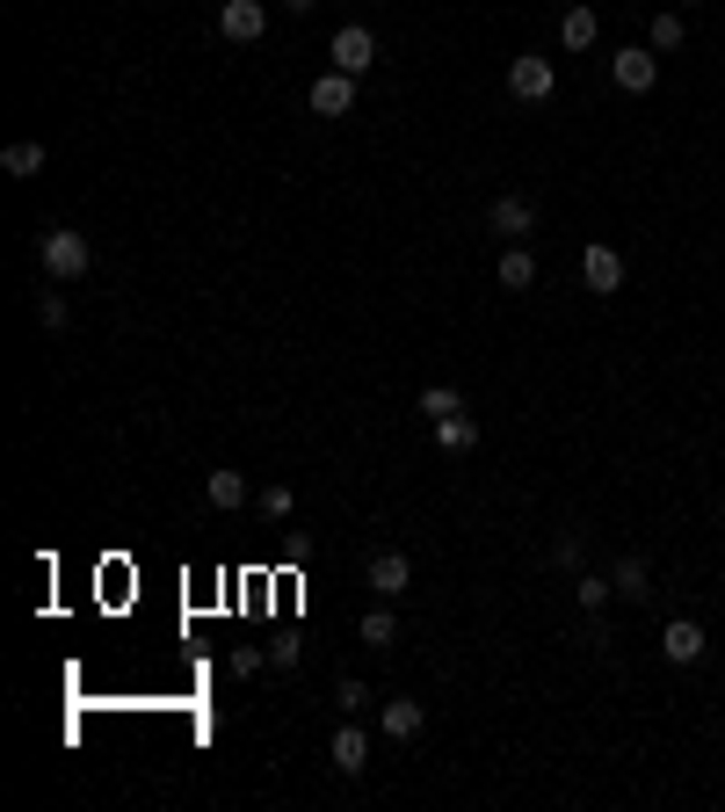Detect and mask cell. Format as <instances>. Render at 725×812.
<instances>
[{"label": "cell", "instance_id": "cell-1", "mask_svg": "<svg viewBox=\"0 0 725 812\" xmlns=\"http://www.w3.org/2000/svg\"><path fill=\"white\" fill-rule=\"evenodd\" d=\"M36 261H44V277L80 283L87 269H95V247H87V232H73V225H44V232H36Z\"/></svg>", "mask_w": 725, "mask_h": 812}, {"label": "cell", "instance_id": "cell-2", "mask_svg": "<svg viewBox=\"0 0 725 812\" xmlns=\"http://www.w3.org/2000/svg\"><path fill=\"white\" fill-rule=\"evenodd\" d=\"M609 80H617L624 95H646V87L660 80V52L653 44H624V52L609 58Z\"/></svg>", "mask_w": 725, "mask_h": 812}, {"label": "cell", "instance_id": "cell-3", "mask_svg": "<svg viewBox=\"0 0 725 812\" xmlns=\"http://www.w3.org/2000/svg\"><path fill=\"white\" fill-rule=\"evenodd\" d=\"M362 588H370V595H392V603H399V595L414 588V566H407V552H370V559H362Z\"/></svg>", "mask_w": 725, "mask_h": 812}, {"label": "cell", "instance_id": "cell-4", "mask_svg": "<svg viewBox=\"0 0 725 812\" xmlns=\"http://www.w3.org/2000/svg\"><path fill=\"white\" fill-rule=\"evenodd\" d=\"M552 58H537V52H522V58H508V95H516V102H544V95H552Z\"/></svg>", "mask_w": 725, "mask_h": 812}, {"label": "cell", "instance_id": "cell-5", "mask_svg": "<svg viewBox=\"0 0 725 812\" xmlns=\"http://www.w3.org/2000/svg\"><path fill=\"white\" fill-rule=\"evenodd\" d=\"M269 30V8L261 0H218V36L225 44H255Z\"/></svg>", "mask_w": 725, "mask_h": 812}, {"label": "cell", "instance_id": "cell-6", "mask_svg": "<svg viewBox=\"0 0 725 812\" xmlns=\"http://www.w3.org/2000/svg\"><path fill=\"white\" fill-rule=\"evenodd\" d=\"M370 66H378V36L362 30V22L334 30V73H370Z\"/></svg>", "mask_w": 725, "mask_h": 812}, {"label": "cell", "instance_id": "cell-7", "mask_svg": "<svg viewBox=\"0 0 725 812\" xmlns=\"http://www.w3.org/2000/svg\"><path fill=\"white\" fill-rule=\"evenodd\" d=\"M356 109V73H320L312 80V117H348Z\"/></svg>", "mask_w": 725, "mask_h": 812}, {"label": "cell", "instance_id": "cell-8", "mask_svg": "<svg viewBox=\"0 0 725 812\" xmlns=\"http://www.w3.org/2000/svg\"><path fill=\"white\" fill-rule=\"evenodd\" d=\"M421 726H429V711H421L414 696H385V711H378L385 740H421Z\"/></svg>", "mask_w": 725, "mask_h": 812}, {"label": "cell", "instance_id": "cell-9", "mask_svg": "<svg viewBox=\"0 0 725 812\" xmlns=\"http://www.w3.org/2000/svg\"><path fill=\"white\" fill-rule=\"evenodd\" d=\"M581 277H587V291H603V297H609V291H624V255L595 240V247L581 255Z\"/></svg>", "mask_w": 725, "mask_h": 812}, {"label": "cell", "instance_id": "cell-10", "mask_svg": "<svg viewBox=\"0 0 725 812\" xmlns=\"http://www.w3.org/2000/svg\"><path fill=\"white\" fill-rule=\"evenodd\" d=\"M660 653L674 660V668H696L704 660V624H690V617H674L668 631H660Z\"/></svg>", "mask_w": 725, "mask_h": 812}, {"label": "cell", "instance_id": "cell-11", "mask_svg": "<svg viewBox=\"0 0 725 812\" xmlns=\"http://www.w3.org/2000/svg\"><path fill=\"white\" fill-rule=\"evenodd\" d=\"M486 218H494V232H508V240H522V232H530L537 225V204L522 190H508V196H494V210H486Z\"/></svg>", "mask_w": 725, "mask_h": 812}, {"label": "cell", "instance_id": "cell-12", "mask_svg": "<svg viewBox=\"0 0 725 812\" xmlns=\"http://www.w3.org/2000/svg\"><path fill=\"white\" fill-rule=\"evenodd\" d=\"M429 429H435V450H443V457H465V450H479V421H472V414L429 421Z\"/></svg>", "mask_w": 725, "mask_h": 812}, {"label": "cell", "instance_id": "cell-13", "mask_svg": "<svg viewBox=\"0 0 725 812\" xmlns=\"http://www.w3.org/2000/svg\"><path fill=\"white\" fill-rule=\"evenodd\" d=\"M494 277H501V291H530V283H537L530 247H516V240H508V247H501V261H494Z\"/></svg>", "mask_w": 725, "mask_h": 812}, {"label": "cell", "instance_id": "cell-14", "mask_svg": "<svg viewBox=\"0 0 725 812\" xmlns=\"http://www.w3.org/2000/svg\"><path fill=\"white\" fill-rule=\"evenodd\" d=\"M559 36H566V52H587V44L603 36V15H595V8H566V15H559Z\"/></svg>", "mask_w": 725, "mask_h": 812}, {"label": "cell", "instance_id": "cell-15", "mask_svg": "<svg viewBox=\"0 0 725 812\" xmlns=\"http://www.w3.org/2000/svg\"><path fill=\"white\" fill-rule=\"evenodd\" d=\"M204 501L218 508V516H225V508H240V501H247V479H240V472H232V465H218V472H210V479H204Z\"/></svg>", "mask_w": 725, "mask_h": 812}, {"label": "cell", "instance_id": "cell-16", "mask_svg": "<svg viewBox=\"0 0 725 812\" xmlns=\"http://www.w3.org/2000/svg\"><path fill=\"white\" fill-rule=\"evenodd\" d=\"M327 755H334V769H342V777H362V761H370V740H362L356 726H342V733H334V747H327Z\"/></svg>", "mask_w": 725, "mask_h": 812}, {"label": "cell", "instance_id": "cell-17", "mask_svg": "<svg viewBox=\"0 0 725 812\" xmlns=\"http://www.w3.org/2000/svg\"><path fill=\"white\" fill-rule=\"evenodd\" d=\"M0 174H15V182H30V174H44V139H15L8 153H0Z\"/></svg>", "mask_w": 725, "mask_h": 812}, {"label": "cell", "instance_id": "cell-18", "mask_svg": "<svg viewBox=\"0 0 725 812\" xmlns=\"http://www.w3.org/2000/svg\"><path fill=\"white\" fill-rule=\"evenodd\" d=\"M609 581H617L624 603H646V595H653V573H646V559H617V573H609Z\"/></svg>", "mask_w": 725, "mask_h": 812}, {"label": "cell", "instance_id": "cell-19", "mask_svg": "<svg viewBox=\"0 0 725 812\" xmlns=\"http://www.w3.org/2000/svg\"><path fill=\"white\" fill-rule=\"evenodd\" d=\"M414 407H421V414H429V421H450V414H465V399L450 392V385H429V392H421Z\"/></svg>", "mask_w": 725, "mask_h": 812}, {"label": "cell", "instance_id": "cell-20", "mask_svg": "<svg viewBox=\"0 0 725 812\" xmlns=\"http://www.w3.org/2000/svg\"><path fill=\"white\" fill-rule=\"evenodd\" d=\"M392 639H399L392 609H370V617H362V646H378V653H392Z\"/></svg>", "mask_w": 725, "mask_h": 812}, {"label": "cell", "instance_id": "cell-21", "mask_svg": "<svg viewBox=\"0 0 725 812\" xmlns=\"http://www.w3.org/2000/svg\"><path fill=\"white\" fill-rule=\"evenodd\" d=\"M609 595H617V581H603V573H581V581H573V603L581 609H603Z\"/></svg>", "mask_w": 725, "mask_h": 812}, {"label": "cell", "instance_id": "cell-22", "mask_svg": "<svg viewBox=\"0 0 725 812\" xmlns=\"http://www.w3.org/2000/svg\"><path fill=\"white\" fill-rule=\"evenodd\" d=\"M646 44H653V52H674V44H682V15H674V8H660L653 30H646Z\"/></svg>", "mask_w": 725, "mask_h": 812}, {"label": "cell", "instance_id": "cell-23", "mask_svg": "<svg viewBox=\"0 0 725 812\" xmlns=\"http://www.w3.org/2000/svg\"><path fill=\"white\" fill-rule=\"evenodd\" d=\"M36 327H66V297H58V291H36Z\"/></svg>", "mask_w": 725, "mask_h": 812}, {"label": "cell", "instance_id": "cell-24", "mask_svg": "<svg viewBox=\"0 0 725 812\" xmlns=\"http://www.w3.org/2000/svg\"><path fill=\"white\" fill-rule=\"evenodd\" d=\"M291 508H297V494H291V486H261V516H269V522H283Z\"/></svg>", "mask_w": 725, "mask_h": 812}, {"label": "cell", "instance_id": "cell-25", "mask_svg": "<svg viewBox=\"0 0 725 812\" xmlns=\"http://www.w3.org/2000/svg\"><path fill=\"white\" fill-rule=\"evenodd\" d=\"M552 559H559L566 573H581V559H587V552H581V537H573V530H559V537H552Z\"/></svg>", "mask_w": 725, "mask_h": 812}, {"label": "cell", "instance_id": "cell-26", "mask_svg": "<svg viewBox=\"0 0 725 812\" xmlns=\"http://www.w3.org/2000/svg\"><path fill=\"white\" fill-rule=\"evenodd\" d=\"M297 653H305V646H297L291 631H277V639H269V660H277V668H297Z\"/></svg>", "mask_w": 725, "mask_h": 812}, {"label": "cell", "instance_id": "cell-27", "mask_svg": "<svg viewBox=\"0 0 725 812\" xmlns=\"http://www.w3.org/2000/svg\"><path fill=\"white\" fill-rule=\"evenodd\" d=\"M362 704H370V690H362V682H356V674H348V682H342V690H334V711H362Z\"/></svg>", "mask_w": 725, "mask_h": 812}, {"label": "cell", "instance_id": "cell-28", "mask_svg": "<svg viewBox=\"0 0 725 812\" xmlns=\"http://www.w3.org/2000/svg\"><path fill=\"white\" fill-rule=\"evenodd\" d=\"M261 660H269V653H255V646H240V653H232V674H240V682H247V674H261Z\"/></svg>", "mask_w": 725, "mask_h": 812}, {"label": "cell", "instance_id": "cell-29", "mask_svg": "<svg viewBox=\"0 0 725 812\" xmlns=\"http://www.w3.org/2000/svg\"><path fill=\"white\" fill-rule=\"evenodd\" d=\"M283 8H291V15H312V8H320V0H283Z\"/></svg>", "mask_w": 725, "mask_h": 812}, {"label": "cell", "instance_id": "cell-30", "mask_svg": "<svg viewBox=\"0 0 725 812\" xmlns=\"http://www.w3.org/2000/svg\"><path fill=\"white\" fill-rule=\"evenodd\" d=\"M682 8H696V0H682Z\"/></svg>", "mask_w": 725, "mask_h": 812}]
</instances>
